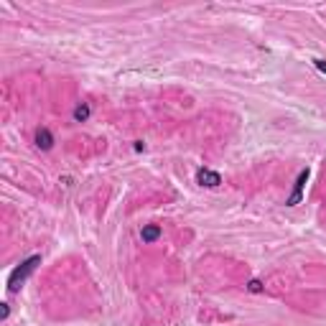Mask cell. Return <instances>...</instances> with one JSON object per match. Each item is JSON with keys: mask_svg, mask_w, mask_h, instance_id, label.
I'll return each instance as SVG.
<instances>
[{"mask_svg": "<svg viewBox=\"0 0 326 326\" xmlns=\"http://www.w3.org/2000/svg\"><path fill=\"white\" fill-rule=\"evenodd\" d=\"M38 263H41V257H38V255L28 257L26 263H20V265L10 273V278H8V291H10V293H15V291L20 288V283H23V280H26V278L36 270V265H38Z\"/></svg>", "mask_w": 326, "mask_h": 326, "instance_id": "1", "label": "cell"}, {"mask_svg": "<svg viewBox=\"0 0 326 326\" xmlns=\"http://www.w3.org/2000/svg\"><path fill=\"white\" fill-rule=\"evenodd\" d=\"M197 181H199L202 186L214 189V186H219V184H222V176H219V173H214V171H209V168H202V171L197 173Z\"/></svg>", "mask_w": 326, "mask_h": 326, "instance_id": "2", "label": "cell"}, {"mask_svg": "<svg viewBox=\"0 0 326 326\" xmlns=\"http://www.w3.org/2000/svg\"><path fill=\"white\" fill-rule=\"evenodd\" d=\"M36 148H41V150H51L54 148V135H51L49 127H38L36 130Z\"/></svg>", "mask_w": 326, "mask_h": 326, "instance_id": "3", "label": "cell"}, {"mask_svg": "<svg viewBox=\"0 0 326 326\" xmlns=\"http://www.w3.org/2000/svg\"><path fill=\"white\" fill-rule=\"evenodd\" d=\"M306 181H309V168L298 173V181H296V191L291 194V199H288V207H296V204L301 202V197H303V186H306Z\"/></svg>", "mask_w": 326, "mask_h": 326, "instance_id": "4", "label": "cell"}, {"mask_svg": "<svg viewBox=\"0 0 326 326\" xmlns=\"http://www.w3.org/2000/svg\"><path fill=\"white\" fill-rule=\"evenodd\" d=\"M161 237V227L158 224H145L143 229H140V240L143 242H156Z\"/></svg>", "mask_w": 326, "mask_h": 326, "instance_id": "5", "label": "cell"}, {"mask_svg": "<svg viewBox=\"0 0 326 326\" xmlns=\"http://www.w3.org/2000/svg\"><path fill=\"white\" fill-rule=\"evenodd\" d=\"M90 115H92V107L90 105H77L74 107V112H72V117H74V122H87V120H90Z\"/></svg>", "mask_w": 326, "mask_h": 326, "instance_id": "6", "label": "cell"}, {"mask_svg": "<svg viewBox=\"0 0 326 326\" xmlns=\"http://www.w3.org/2000/svg\"><path fill=\"white\" fill-rule=\"evenodd\" d=\"M250 291H252V293H260V291H263V286H260L257 280H252V283H250Z\"/></svg>", "mask_w": 326, "mask_h": 326, "instance_id": "7", "label": "cell"}, {"mask_svg": "<svg viewBox=\"0 0 326 326\" xmlns=\"http://www.w3.org/2000/svg\"><path fill=\"white\" fill-rule=\"evenodd\" d=\"M316 69L326 74V61H321V59H316Z\"/></svg>", "mask_w": 326, "mask_h": 326, "instance_id": "8", "label": "cell"}]
</instances>
